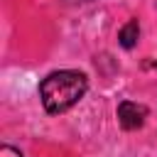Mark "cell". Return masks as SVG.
<instances>
[{"instance_id":"obj_1","label":"cell","mask_w":157,"mask_h":157,"mask_svg":"<svg viewBox=\"0 0 157 157\" xmlns=\"http://www.w3.org/2000/svg\"><path fill=\"white\" fill-rule=\"evenodd\" d=\"M88 91V78L81 71L74 69H61V71H52L49 76L42 78L39 83V98L47 113L56 115L64 113L69 108H74Z\"/></svg>"},{"instance_id":"obj_2","label":"cell","mask_w":157,"mask_h":157,"mask_svg":"<svg viewBox=\"0 0 157 157\" xmlns=\"http://www.w3.org/2000/svg\"><path fill=\"white\" fill-rule=\"evenodd\" d=\"M147 118V108L140 105V103H132V101H123L118 105V123L125 128V130H137L142 128Z\"/></svg>"},{"instance_id":"obj_3","label":"cell","mask_w":157,"mask_h":157,"mask_svg":"<svg viewBox=\"0 0 157 157\" xmlns=\"http://www.w3.org/2000/svg\"><path fill=\"white\" fill-rule=\"evenodd\" d=\"M137 37H140V25H137V20H130V22L120 29V34H118V39H120V44H123L125 49H132L135 42H137Z\"/></svg>"},{"instance_id":"obj_4","label":"cell","mask_w":157,"mask_h":157,"mask_svg":"<svg viewBox=\"0 0 157 157\" xmlns=\"http://www.w3.org/2000/svg\"><path fill=\"white\" fill-rule=\"evenodd\" d=\"M0 157H22V152L15 150V147H10V145H2L0 147Z\"/></svg>"},{"instance_id":"obj_5","label":"cell","mask_w":157,"mask_h":157,"mask_svg":"<svg viewBox=\"0 0 157 157\" xmlns=\"http://www.w3.org/2000/svg\"><path fill=\"white\" fill-rule=\"evenodd\" d=\"M71 2H91V0H71Z\"/></svg>"},{"instance_id":"obj_6","label":"cell","mask_w":157,"mask_h":157,"mask_svg":"<svg viewBox=\"0 0 157 157\" xmlns=\"http://www.w3.org/2000/svg\"><path fill=\"white\" fill-rule=\"evenodd\" d=\"M155 66H157V61H155Z\"/></svg>"}]
</instances>
